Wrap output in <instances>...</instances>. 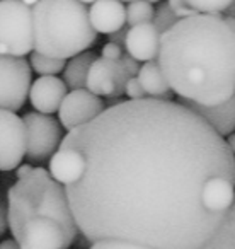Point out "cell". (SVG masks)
Masks as SVG:
<instances>
[{
	"label": "cell",
	"instance_id": "obj_1",
	"mask_svg": "<svg viewBox=\"0 0 235 249\" xmlns=\"http://www.w3.org/2000/svg\"><path fill=\"white\" fill-rule=\"evenodd\" d=\"M62 147L85 159L82 178L65 188L90 242L200 249L225 218L208 208L204 190L217 176L235 183V154L183 103L121 101L68 130Z\"/></svg>",
	"mask_w": 235,
	"mask_h": 249
},
{
	"label": "cell",
	"instance_id": "obj_2",
	"mask_svg": "<svg viewBox=\"0 0 235 249\" xmlns=\"http://www.w3.org/2000/svg\"><path fill=\"white\" fill-rule=\"evenodd\" d=\"M157 62L181 99L223 103L235 92V19L201 12L179 19L160 38Z\"/></svg>",
	"mask_w": 235,
	"mask_h": 249
},
{
	"label": "cell",
	"instance_id": "obj_3",
	"mask_svg": "<svg viewBox=\"0 0 235 249\" xmlns=\"http://www.w3.org/2000/svg\"><path fill=\"white\" fill-rule=\"evenodd\" d=\"M7 212L21 249H68L79 235L65 184L41 167L9 188Z\"/></svg>",
	"mask_w": 235,
	"mask_h": 249
},
{
	"label": "cell",
	"instance_id": "obj_4",
	"mask_svg": "<svg viewBox=\"0 0 235 249\" xmlns=\"http://www.w3.org/2000/svg\"><path fill=\"white\" fill-rule=\"evenodd\" d=\"M34 52L53 58H73L96 43L97 31L80 0H38L33 5Z\"/></svg>",
	"mask_w": 235,
	"mask_h": 249
},
{
	"label": "cell",
	"instance_id": "obj_5",
	"mask_svg": "<svg viewBox=\"0 0 235 249\" xmlns=\"http://www.w3.org/2000/svg\"><path fill=\"white\" fill-rule=\"evenodd\" d=\"M33 50V7L24 0H0V53L24 56Z\"/></svg>",
	"mask_w": 235,
	"mask_h": 249
},
{
	"label": "cell",
	"instance_id": "obj_6",
	"mask_svg": "<svg viewBox=\"0 0 235 249\" xmlns=\"http://www.w3.org/2000/svg\"><path fill=\"white\" fill-rule=\"evenodd\" d=\"M26 157L31 162H43L62 145V123L39 111L26 113Z\"/></svg>",
	"mask_w": 235,
	"mask_h": 249
},
{
	"label": "cell",
	"instance_id": "obj_7",
	"mask_svg": "<svg viewBox=\"0 0 235 249\" xmlns=\"http://www.w3.org/2000/svg\"><path fill=\"white\" fill-rule=\"evenodd\" d=\"M31 89V67L22 56L0 53V109H22Z\"/></svg>",
	"mask_w": 235,
	"mask_h": 249
},
{
	"label": "cell",
	"instance_id": "obj_8",
	"mask_svg": "<svg viewBox=\"0 0 235 249\" xmlns=\"http://www.w3.org/2000/svg\"><path fill=\"white\" fill-rule=\"evenodd\" d=\"M26 156L24 120L16 111L0 109V171H12L21 166Z\"/></svg>",
	"mask_w": 235,
	"mask_h": 249
},
{
	"label": "cell",
	"instance_id": "obj_9",
	"mask_svg": "<svg viewBox=\"0 0 235 249\" xmlns=\"http://www.w3.org/2000/svg\"><path fill=\"white\" fill-rule=\"evenodd\" d=\"M130 80V73L126 72L121 60H107L104 56L92 62L87 73L85 89L96 96L106 97H121L125 94L126 84Z\"/></svg>",
	"mask_w": 235,
	"mask_h": 249
},
{
	"label": "cell",
	"instance_id": "obj_10",
	"mask_svg": "<svg viewBox=\"0 0 235 249\" xmlns=\"http://www.w3.org/2000/svg\"><path fill=\"white\" fill-rule=\"evenodd\" d=\"M106 109V104L99 96L90 92L89 89H73L63 99L58 109L60 123L63 128L72 130L80 124H85L99 116Z\"/></svg>",
	"mask_w": 235,
	"mask_h": 249
},
{
	"label": "cell",
	"instance_id": "obj_11",
	"mask_svg": "<svg viewBox=\"0 0 235 249\" xmlns=\"http://www.w3.org/2000/svg\"><path fill=\"white\" fill-rule=\"evenodd\" d=\"M67 89L68 86L65 84V80L58 79L56 75H41L31 84L29 101L36 111L53 114L62 106L67 96Z\"/></svg>",
	"mask_w": 235,
	"mask_h": 249
},
{
	"label": "cell",
	"instance_id": "obj_12",
	"mask_svg": "<svg viewBox=\"0 0 235 249\" xmlns=\"http://www.w3.org/2000/svg\"><path fill=\"white\" fill-rule=\"evenodd\" d=\"M160 38H162V33L152 22L132 26L126 35V52L138 62L155 60L159 56Z\"/></svg>",
	"mask_w": 235,
	"mask_h": 249
},
{
	"label": "cell",
	"instance_id": "obj_13",
	"mask_svg": "<svg viewBox=\"0 0 235 249\" xmlns=\"http://www.w3.org/2000/svg\"><path fill=\"white\" fill-rule=\"evenodd\" d=\"M181 103L184 106L191 107L194 113H198L211 128L221 135L228 137L235 130V92L232 97H228L227 101L220 104H215V106H203V104H196L193 101L181 99Z\"/></svg>",
	"mask_w": 235,
	"mask_h": 249
},
{
	"label": "cell",
	"instance_id": "obj_14",
	"mask_svg": "<svg viewBox=\"0 0 235 249\" xmlns=\"http://www.w3.org/2000/svg\"><path fill=\"white\" fill-rule=\"evenodd\" d=\"M89 16L94 29L102 35H111L126 24V9L121 0H96Z\"/></svg>",
	"mask_w": 235,
	"mask_h": 249
},
{
	"label": "cell",
	"instance_id": "obj_15",
	"mask_svg": "<svg viewBox=\"0 0 235 249\" xmlns=\"http://www.w3.org/2000/svg\"><path fill=\"white\" fill-rule=\"evenodd\" d=\"M84 171H85V159L79 150L72 147L60 145V149L53 154L50 160V174L65 186L80 179Z\"/></svg>",
	"mask_w": 235,
	"mask_h": 249
},
{
	"label": "cell",
	"instance_id": "obj_16",
	"mask_svg": "<svg viewBox=\"0 0 235 249\" xmlns=\"http://www.w3.org/2000/svg\"><path fill=\"white\" fill-rule=\"evenodd\" d=\"M138 80L142 84L143 90L149 97H157V99H166L172 101V89H170L169 82H167L166 75H164L162 69H160L157 60H150L145 62L140 67Z\"/></svg>",
	"mask_w": 235,
	"mask_h": 249
},
{
	"label": "cell",
	"instance_id": "obj_17",
	"mask_svg": "<svg viewBox=\"0 0 235 249\" xmlns=\"http://www.w3.org/2000/svg\"><path fill=\"white\" fill-rule=\"evenodd\" d=\"M96 60V55L92 52H84L75 55L63 70V80L68 86V89H84L87 84V73Z\"/></svg>",
	"mask_w": 235,
	"mask_h": 249
},
{
	"label": "cell",
	"instance_id": "obj_18",
	"mask_svg": "<svg viewBox=\"0 0 235 249\" xmlns=\"http://www.w3.org/2000/svg\"><path fill=\"white\" fill-rule=\"evenodd\" d=\"M200 249H235V200L213 235Z\"/></svg>",
	"mask_w": 235,
	"mask_h": 249
},
{
	"label": "cell",
	"instance_id": "obj_19",
	"mask_svg": "<svg viewBox=\"0 0 235 249\" xmlns=\"http://www.w3.org/2000/svg\"><path fill=\"white\" fill-rule=\"evenodd\" d=\"M153 14H155V11H153L149 0H133L126 7V22H128L130 28L145 24V22H152Z\"/></svg>",
	"mask_w": 235,
	"mask_h": 249
},
{
	"label": "cell",
	"instance_id": "obj_20",
	"mask_svg": "<svg viewBox=\"0 0 235 249\" xmlns=\"http://www.w3.org/2000/svg\"><path fill=\"white\" fill-rule=\"evenodd\" d=\"M31 67L36 73L39 75H56V73L63 72L67 67L65 60L62 58H53V56L43 55V53H31Z\"/></svg>",
	"mask_w": 235,
	"mask_h": 249
},
{
	"label": "cell",
	"instance_id": "obj_21",
	"mask_svg": "<svg viewBox=\"0 0 235 249\" xmlns=\"http://www.w3.org/2000/svg\"><path fill=\"white\" fill-rule=\"evenodd\" d=\"M234 0H186V4L201 14H221Z\"/></svg>",
	"mask_w": 235,
	"mask_h": 249
},
{
	"label": "cell",
	"instance_id": "obj_22",
	"mask_svg": "<svg viewBox=\"0 0 235 249\" xmlns=\"http://www.w3.org/2000/svg\"><path fill=\"white\" fill-rule=\"evenodd\" d=\"M177 21H179V18H177L176 12L170 9L169 2H167V4H160L159 5V9H157L155 14H153L152 24L164 35V33H166L169 28H172Z\"/></svg>",
	"mask_w": 235,
	"mask_h": 249
},
{
	"label": "cell",
	"instance_id": "obj_23",
	"mask_svg": "<svg viewBox=\"0 0 235 249\" xmlns=\"http://www.w3.org/2000/svg\"><path fill=\"white\" fill-rule=\"evenodd\" d=\"M90 249H152V248L138 244V242L121 241V239H101V241H94Z\"/></svg>",
	"mask_w": 235,
	"mask_h": 249
},
{
	"label": "cell",
	"instance_id": "obj_24",
	"mask_svg": "<svg viewBox=\"0 0 235 249\" xmlns=\"http://www.w3.org/2000/svg\"><path fill=\"white\" fill-rule=\"evenodd\" d=\"M125 94L130 97V99H143V97H147V94H145V90H143L142 84H140L138 77H130L128 84H126Z\"/></svg>",
	"mask_w": 235,
	"mask_h": 249
},
{
	"label": "cell",
	"instance_id": "obj_25",
	"mask_svg": "<svg viewBox=\"0 0 235 249\" xmlns=\"http://www.w3.org/2000/svg\"><path fill=\"white\" fill-rule=\"evenodd\" d=\"M102 56L107 60H114V62H118V60H121L123 56V50L119 45H116V43H106V45L102 46Z\"/></svg>",
	"mask_w": 235,
	"mask_h": 249
},
{
	"label": "cell",
	"instance_id": "obj_26",
	"mask_svg": "<svg viewBox=\"0 0 235 249\" xmlns=\"http://www.w3.org/2000/svg\"><path fill=\"white\" fill-rule=\"evenodd\" d=\"M121 63L125 65V69H126V72L130 73V77H136V75H138V72H140L138 60L133 58L130 53H126V55L121 56Z\"/></svg>",
	"mask_w": 235,
	"mask_h": 249
},
{
	"label": "cell",
	"instance_id": "obj_27",
	"mask_svg": "<svg viewBox=\"0 0 235 249\" xmlns=\"http://www.w3.org/2000/svg\"><path fill=\"white\" fill-rule=\"evenodd\" d=\"M126 35H128V29L121 28V29H118V31L111 33V35H107V36H109V41L111 43H116V45H119V46H125Z\"/></svg>",
	"mask_w": 235,
	"mask_h": 249
},
{
	"label": "cell",
	"instance_id": "obj_28",
	"mask_svg": "<svg viewBox=\"0 0 235 249\" xmlns=\"http://www.w3.org/2000/svg\"><path fill=\"white\" fill-rule=\"evenodd\" d=\"M9 227V212L7 205L4 201H0V235H4V232Z\"/></svg>",
	"mask_w": 235,
	"mask_h": 249
},
{
	"label": "cell",
	"instance_id": "obj_29",
	"mask_svg": "<svg viewBox=\"0 0 235 249\" xmlns=\"http://www.w3.org/2000/svg\"><path fill=\"white\" fill-rule=\"evenodd\" d=\"M31 171H33V167L29 166V164H22V166H19L17 169H16V176H17V179H21V178L28 176Z\"/></svg>",
	"mask_w": 235,
	"mask_h": 249
},
{
	"label": "cell",
	"instance_id": "obj_30",
	"mask_svg": "<svg viewBox=\"0 0 235 249\" xmlns=\"http://www.w3.org/2000/svg\"><path fill=\"white\" fill-rule=\"evenodd\" d=\"M0 249H21V246L17 244L16 239H5L0 242Z\"/></svg>",
	"mask_w": 235,
	"mask_h": 249
},
{
	"label": "cell",
	"instance_id": "obj_31",
	"mask_svg": "<svg viewBox=\"0 0 235 249\" xmlns=\"http://www.w3.org/2000/svg\"><path fill=\"white\" fill-rule=\"evenodd\" d=\"M169 5H170V9H172L174 12H179L181 9L187 7L186 0H169Z\"/></svg>",
	"mask_w": 235,
	"mask_h": 249
},
{
	"label": "cell",
	"instance_id": "obj_32",
	"mask_svg": "<svg viewBox=\"0 0 235 249\" xmlns=\"http://www.w3.org/2000/svg\"><path fill=\"white\" fill-rule=\"evenodd\" d=\"M225 140H227V143H228V147H230V150L235 154V132H232L230 135H228Z\"/></svg>",
	"mask_w": 235,
	"mask_h": 249
},
{
	"label": "cell",
	"instance_id": "obj_33",
	"mask_svg": "<svg viewBox=\"0 0 235 249\" xmlns=\"http://www.w3.org/2000/svg\"><path fill=\"white\" fill-rule=\"evenodd\" d=\"M225 16H227V18H234L235 19V0L227 7V11H225Z\"/></svg>",
	"mask_w": 235,
	"mask_h": 249
},
{
	"label": "cell",
	"instance_id": "obj_34",
	"mask_svg": "<svg viewBox=\"0 0 235 249\" xmlns=\"http://www.w3.org/2000/svg\"><path fill=\"white\" fill-rule=\"evenodd\" d=\"M24 2H26V4H28V5H31V7H33V5L38 4V0H24Z\"/></svg>",
	"mask_w": 235,
	"mask_h": 249
},
{
	"label": "cell",
	"instance_id": "obj_35",
	"mask_svg": "<svg viewBox=\"0 0 235 249\" xmlns=\"http://www.w3.org/2000/svg\"><path fill=\"white\" fill-rule=\"evenodd\" d=\"M80 2H84V4H94L96 0H80Z\"/></svg>",
	"mask_w": 235,
	"mask_h": 249
},
{
	"label": "cell",
	"instance_id": "obj_36",
	"mask_svg": "<svg viewBox=\"0 0 235 249\" xmlns=\"http://www.w3.org/2000/svg\"><path fill=\"white\" fill-rule=\"evenodd\" d=\"M150 4H157V2H160V0H149Z\"/></svg>",
	"mask_w": 235,
	"mask_h": 249
},
{
	"label": "cell",
	"instance_id": "obj_37",
	"mask_svg": "<svg viewBox=\"0 0 235 249\" xmlns=\"http://www.w3.org/2000/svg\"><path fill=\"white\" fill-rule=\"evenodd\" d=\"M121 2H133V0H121Z\"/></svg>",
	"mask_w": 235,
	"mask_h": 249
}]
</instances>
